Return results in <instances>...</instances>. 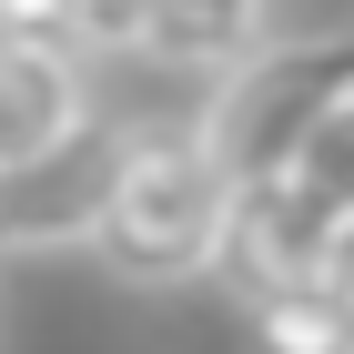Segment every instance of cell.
Here are the masks:
<instances>
[{
    "instance_id": "obj_7",
    "label": "cell",
    "mask_w": 354,
    "mask_h": 354,
    "mask_svg": "<svg viewBox=\"0 0 354 354\" xmlns=\"http://www.w3.org/2000/svg\"><path fill=\"white\" fill-rule=\"evenodd\" d=\"M243 324H253V354H354V304H344V283L253 294Z\"/></svg>"
},
{
    "instance_id": "obj_3",
    "label": "cell",
    "mask_w": 354,
    "mask_h": 354,
    "mask_svg": "<svg viewBox=\"0 0 354 354\" xmlns=\"http://www.w3.org/2000/svg\"><path fill=\"white\" fill-rule=\"evenodd\" d=\"M344 243H354V142L324 132L283 172L223 192L213 273L243 304L253 294H294V283H344Z\"/></svg>"
},
{
    "instance_id": "obj_4",
    "label": "cell",
    "mask_w": 354,
    "mask_h": 354,
    "mask_svg": "<svg viewBox=\"0 0 354 354\" xmlns=\"http://www.w3.org/2000/svg\"><path fill=\"white\" fill-rule=\"evenodd\" d=\"M111 162H122V122H102V111H91V122H71L51 152L0 162V263L91 243L102 192H111Z\"/></svg>"
},
{
    "instance_id": "obj_8",
    "label": "cell",
    "mask_w": 354,
    "mask_h": 354,
    "mask_svg": "<svg viewBox=\"0 0 354 354\" xmlns=\"http://www.w3.org/2000/svg\"><path fill=\"white\" fill-rule=\"evenodd\" d=\"M61 10V41L82 61H111V51H142V0H51Z\"/></svg>"
},
{
    "instance_id": "obj_6",
    "label": "cell",
    "mask_w": 354,
    "mask_h": 354,
    "mask_svg": "<svg viewBox=\"0 0 354 354\" xmlns=\"http://www.w3.org/2000/svg\"><path fill=\"white\" fill-rule=\"evenodd\" d=\"M273 30V0H142V51L162 71H223Z\"/></svg>"
},
{
    "instance_id": "obj_2",
    "label": "cell",
    "mask_w": 354,
    "mask_h": 354,
    "mask_svg": "<svg viewBox=\"0 0 354 354\" xmlns=\"http://www.w3.org/2000/svg\"><path fill=\"white\" fill-rule=\"evenodd\" d=\"M223 192L233 183L213 172V152H203L192 122H122V162H111L91 253L122 283H192V273H213Z\"/></svg>"
},
{
    "instance_id": "obj_1",
    "label": "cell",
    "mask_w": 354,
    "mask_h": 354,
    "mask_svg": "<svg viewBox=\"0 0 354 354\" xmlns=\"http://www.w3.org/2000/svg\"><path fill=\"white\" fill-rule=\"evenodd\" d=\"M344 91H354L344 30H263L243 61L213 71V102L192 132H203L223 183H263L294 152H314L324 132H344Z\"/></svg>"
},
{
    "instance_id": "obj_5",
    "label": "cell",
    "mask_w": 354,
    "mask_h": 354,
    "mask_svg": "<svg viewBox=\"0 0 354 354\" xmlns=\"http://www.w3.org/2000/svg\"><path fill=\"white\" fill-rule=\"evenodd\" d=\"M71 122H91V61L41 51V41H0V162L51 152Z\"/></svg>"
}]
</instances>
